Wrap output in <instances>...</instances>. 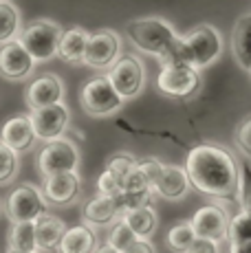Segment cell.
<instances>
[{"mask_svg": "<svg viewBox=\"0 0 251 253\" xmlns=\"http://www.w3.org/2000/svg\"><path fill=\"white\" fill-rule=\"evenodd\" d=\"M185 172L190 176V185L201 194L225 201H234L238 196L240 165L220 145H194L185 157Z\"/></svg>", "mask_w": 251, "mask_h": 253, "instance_id": "cell-1", "label": "cell"}, {"mask_svg": "<svg viewBox=\"0 0 251 253\" xmlns=\"http://www.w3.org/2000/svg\"><path fill=\"white\" fill-rule=\"evenodd\" d=\"M130 42L139 51L154 55L161 60V64L167 62H183L181 60V36H176L174 29L161 18H139L128 22L126 27Z\"/></svg>", "mask_w": 251, "mask_h": 253, "instance_id": "cell-2", "label": "cell"}, {"mask_svg": "<svg viewBox=\"0 0 251 253\" xmlns=\"http://www.w3.org/2000/svg\"><path fill=\"white\" fill-rule=\"evenodd\" d=\"M223 51L220 33L211 24H199L181 36V60L196 69L209 66Z\"/></svg>", "mask_w": 251, "mask_h": 253, "instance_id": "cell-3", "label": "cell"}, {"mask_svg": "<svg viewBox=\"0 0 251 253\" xmlns=\"http://www.w3.org/2000/svg\"><path fill=\"white\" fill-rule=\"evenodd\" d=\"M201 86V73L196 66L187 62H167L161 64V71L157 75V88L167 97L185 99L192 97Z\"/></svg>", "mask_w": 251, "mask_h": 253, "instance_id": "cell-4", "label": "cell"}, {"mask_svg": "<svg viewBox=\"0 0 251 253\" xmlns=\"http://www.w3.org/2000/svg\"><path fill=\"white\" fill-rule=\"evenodd\" d=\"M80 104L84 108V113H88L93 117H108L122 108L124 97L115 90L108 75H99V77L88 80L82 86Z\"/></svg>", "mask_w": 251, "mask_h": 253, "instance_id": "cell-5", "label": "cell"}, {"mask_svg": "<svg viewBox=\"0 0 251 253\" xmlns=\"http://www.w3.org/2000/svg\"><path fill=\"white\" fill-rule=\"evenodd\" d=\"M62 29L51 20H36L22 31L20 42L25 48L33 55L36 62H46L53 55H57V46H60Z\"/></svg>", "mask_w": 251, "mask_h": 253, "instance_id": "cell-6", "label": "cell"}, {"mask_svg": "<svg viewBox=\"0 0 251 253\" xmlns=\"http://www.w3.org/2000/svg\"><path fill=\"white\" fill-rule=\"evenodd\" d=\"M80 163V152L71 139H51L38 154V168L42 176H53L62 172H75Z\"/></svg>", "mask_w": 251, "mask_h": 253, "instance_id": "cell-7", "label": "cell"}, {"mask_svg": "<svg viewBox=\"0 0 251 253\" xmlns=\"http://www.w3.org/2000/svg\"><path fill=\"white\" fill-rule=\"evenodd\" d=\"M108 80L113 82L115 90L124 99H130V97H137L141 92L143 82H146V71H143V64L139 57L124 55V57H117V62L110 66Z\"/></svg>", "mask_w": 251, "mask_h": 253, "instance_id": "cell-8", "label": "cell"}, {"mask_svg": "<svg viewBox=\"0 0 251 253\" xmlns=\"http://www.w3.org/2000/svg\"><path fill=\"white\" fill-rule=\"evenodd\" d=\"M4 209H7V216L11 218V222L36 220L38 216L46 211V198L33 185H18L7 196Z\"/></svg>", "mask_w": 251, "mask_h": 253, "instance_id": "cell-9", "label": "cell"}, {"mask_svg": "<svg viewBox=\"0 0 251 253\" xmlns=\"http://www.w3.org/2000/svg\"><path fill=\"white\" fill-rule=\"evenodd\" d=\"M119 48H122V42L117 33L110 29H97L88 38L84 64L90 69H110L119 57Z\"/></svg>", "mask_w": 251, "mask_h": 253, "instance_id": "cell-10", "label": "cell"}, {"mask_svg": "<svg viewBox=\"0 0 251 253\" xmlns=\"http://www.w3.org/2000/svg\"><path fill=\"white\" fill-rule=\"evenodd\" d=\"M29 117H31L36 137L42 141H51V139L62 137V132L69 128V121H71L69 110H66V106H62V101L44 106V108L31 110Z\"/></svg>", "mask_w": 251, "mask_h": 253, "instance_id": "cell-11", "label": "cell"}, {"mask_svg": "<svg viewBox=\"0 0 251 253\" xmlns=\"http://www.w3.org/2000/svg\"><path fill=\"white\" fill-rule=\"evenodd\" d=\"M33 55L20 40H9L0 46V75L7 80H25L33 71Z\"/></svg>", "mask_w": 251, "mask_h": 253, "instance_id": "cell-12", "label": "cell"}, {"mask_svg": "<svg viewBox=\"0 0 251 253\" xmlns=\"http://www.w3.org/2000/svg\"><path fill=\"white\" fill-rule=\"evenodd\" d=\"M192 227H194L196 236L209 238V240H225L227 238V227H229V218H227L225 209L218 205H203L196 209L192 216Z\"/></svg>", "mask_w": 251, "mask_h": 253, "instance_id": "cell-13", "label": "cell"}, {"mask_svg": "<svg viewBox=\"0 0 251 253\" xmlns=\"http://www.w3.org/2000/svg\"><path fill=\"white\" fill-rule=\"evenodd\" d=\"M62 92H64V86H62L60 77L53 75V73H46V75L36 77L27 86L25 99H27L29 108L36 110V108H44V106L62 101Z\"/></svg>", "mask_w": 251, "mask_h": 253, "instance_id": "cell-14", "label": "cell"}, {"mask_svg": "<svg viewBox=\"0 0 251 253\" xmlns=\"http://www.w3.org/2000/svg\"><path fill=\"white\" fill-rule=\"evenodd\" d=\"M42 194L51 205H69L80 194V176H77V172H62L53 174V176H44Z\"/></svg>", "mask_w": 251, "mask_h": 253, "instance_id": "cell-15", "label": "cell"}, {"mask_svg": "<svg viewBox=\"0 0 251 253\" xmlns=\"http://www.w3.org/2000/svg\"><path fill=\"white\" fill-rule=\"evenodd\" d=\"M187 189H190V176H187L185 168L163 163L157 183H154V194L167 198V201H178L187 194Z\"/></svg>", "mask_w": 251, "mask_h": 253, "instance_id": "cell-16", "label": "cell"}, {"mask_svg": "<svg viewBox=\"0 0 251 253\" xmlns=\"http://www.w3.org/2000/svg\"><path fill=\"white\" fill-rule=\"evenodd\" d=\"M33 139L38 137H36V130H33L31 117H25V115L11 117L9 121H4L2 130H0V141L4 145H9L11 150H16V152L29 150L33 145Z\"/></svg>", "mask_w": 251, "mask_h": 253, "instance_id": "cell-17", "label": "cell"}, {"mask_svg": "<svg viewBox=\"0 0 251 253\" xmlns=\"http://www.w3.org/2000/svg\"><path fill=\"white\" fill-rule=\"evenodd\" d=\"M84 220L90 222V225L104 227L108 222H113L117 216H122V205H119L117 196H104V194H97L95 198H90L84 205Z\"/></svg>", "mask_w": 251, "mask_h": 253, "instance_id": "cell-18", "label": "cell"}, {"mask_svg": "<svg viewBox=\"0 0 251 253\" xmlns=\"http://www.w3.org/2000/svg\"><path fill=\"white\" fill-rule=\"evenodd\" d=\"M231 53L240 69H251V13H245L231 29Z\"/></svg>", "mask_w": 251, "mask_h": 253, "instance_id": "cell-19", "label": "cell"}, {"mask_svg": "<svg viewBox=\"0 0 251 253\" xmlns=\"http://www.w3.org/2000/svg\"><path fill=\"white\" fill-rule=\"evenodd\" d=\"M66 231V225L57 216L44 211L42 216L36 218V238H38V249L42 251H57L60 240Z\"/></svg>", "mask_w": 251, "mask_h": 253, "instance_id": "cell-20", "label": "cell"}, {"mask_svg": "<svg viewBox=\"0 0 251 253\" xmlns=\"http://www.w3.org/2000/svg\"><path fill=\"white\" fill-rule=\"evenodd\" d=\"M88 38L90 33L82 27H71L66 31H62L60 38V46H57V55L64 62H84L86 55V46H88Z\"/></svg>", "mask_w": 251, "mask_h": 253, "instance_id": "cell-21", "label": "cell"}, {"mask_svg": "<svg viewBox=\"0 0 251 253\" xmlns=\"http://www.w3.org/2000/svg\"><path fill=\"white\" fill-rule=\"evenodd\" d=\"M97 247L95 231L88 225H75L64 231L57 251L60 253H93Z\"/></svg>", "mask_w": 251, "mask_h": 253, "instance_id": "cell-22", "label": "cell"}, {"mask_svg": "<svg viewBox=\"0 0 251 253\" xmlns=\"http://www.w3.org/2000/svg\"><path fill=\"white\" fill-rule=\"evenodd\" d=\"M124 216V222L130 227L139 238H148L150 233H154L157 229V211L150 207V205H143V207H134V209H128V211L122 213Z\"/></svg>", "mask_w": 251, "mask_h": 253, "instance_id": "cell-23", "label": "cell"}, {"mask_svg": "<svg viewBox=\"0 0 251 253\" xmlns=\"http://www.w3.org/2000/svg\"><path fill=\"white\" fill-rule=\"evenodd\" d=\"M9 247L22 251H36L38 238H36V220H22L13 222L9 229Z\"/></svg>", "mask_w": 251, "mask_h": 253, "instance_id": "cell-24", "label": "cell"}, {"mask_svg": "<svg viewBox=\"0 0 251 253\" xmlns=\"http://www.w3.org/2000/svg\"><path fill=\"white\" fill-rule=\"evenodd\" d=\"M20 27V13L9 0H0V44L13 40Z\"/></svg>", "mask_w": 251, "mask_h": 253, "instance_id": "cell-25", "label": "cell"}, {"mask_svg": "<svg viewBox=\"0 0 251 253\" xmlns=\"http://www.w3.org/2000/svg\"><path fill=\"white\" fill-rule=\"evenodd\" d=\"M194 238H196V231L192 227V222H178V225H174L167 231V247L178 253H185L187 247L194 242Z\"/></svg>", "mask_w": 251, "mask_h": 253, "instance_id": "cell-26", "label": "cell"}, {"mask_svg": "<svg viewBox=\"0 0 251 253\" xmlns=\"http://www.w3.org/2000/svg\"><path fill=\"white\" fill-rule=\"evenodd\" d=\"M227 238H229V242L251 240V213H247V211H243V209H240L234 218H229Z\"/></svg>", "mask_w": 251, "mask_h": 253, "instance_id": "cell-27", "label": "cell"}, {"mask_svg": "<svg viewBox=\"0 0 251 253\" xmlns=\"http://www.w3.org/2000/svg\"><path fill=\"white\" fill-rule=\"evenodd\" d=\"M16 169H18V152L0 141V183L11 181Z\"/></svg>", "mask_w": 251, "mask_h": 253, "instance_id": "cell-28", "label": "cell"}, {"mask_svg": "<svg viewBox=\"0 0 251 253\" xmlns=\"http://www.w3.org/2000/svg\"><path fill=\"white\" fill-rule=\"evenodd\" d=\"M124 189V178L119 174H115L113 169L106 168L97 178V192L104 196H119Z\"/></svg>", "mask_w": 251, "mask_h": 253, "instance_id": "cell-29", "label": "cell"}, {"mask_svg": "<svg viewBox=\"0 0 251 253\" xmlns=\"http://www.w3.org/2000/svg\"><path fill=\"white\" fill-rule=\"evenodd\" d=\"M137 238H139V236H137V233H134L132 229H130L128 225H126V222H124V218H122V222H117V225L113 227V231H110L108 242L115 247V249H119V251L124 253V251L128 249L130 245H132L134 240H137Z\"/></svg>", "mask_w": 251, "mask_h": 253, "instance_id": "cell-30", "label": "cell"}, {"mask_svg": "<svg viewBox=\"0 0 251 253\" xmlns=\"http://www.w3.org/2000/svg\"><path fill=\"white\" fill-rule=\"evenodd\" d=\"M238 203L243 211L251 213V165L243 163L240 165V183H238Z\"/></svg>", "mask_w": 251, "mask_h": 253, "instance_id": "cell-31", "label": "cell"}, {"mask_svg": "<svg viewBox=\"0 0 251 253\" xmlns=\"http://www.w3.org/2000/svg\"><path fill=\"white\" fill-rule=\"evenodd\" d=\"M134 165H137V159L126 154V152H119V154H113V157L108 159V165H106V168L113 169V172L119 174L122 178H126L134 169Z\"/></svg>", "mask_w": 251, "mask_h": 253, "instance_id": "cell-32", "label": "cell"}, {"mask_svg": "<svg viewBox=\"0 0 251 253\" xmlns=\"http://www.w3.org/2000/svg\"><path fill=\"white\" fill-rule=\"evenodd\" d=\"M236 145H238V150L245 157L251 159V117H247V119L236 128Z\"/></svg>", "mask_w": 251, "mask_h": 253, "instance_id": "cell-33", "label": "cell"}, {"mask_svg": "<svg viewBox=\"0 0 251 253\" xmlns=\"http://www.w3.org/2000/svg\"><path fill=\"white\" fill-rule=\"evenodd\" d=\"M185 253H218V242H216V240H209V238L196 236L194 242L187 247Z\"/></svg>", "mask_w": 251, "mask_h": 253, "instance_id": "cell-34", "label": "cell"}, {"mask_svg": "<svg viewBox=\"0 0 251 253\" xmlns=\"http://www.w3.org/2000/svg\"><path fill=\"white\" fill-rule=\"evenodd\" d=\"M124 253H157V251H154L152 242L148 240V238H137Z\"/></svg>", "mask_w": 251, "mask_h": 253, "instance_id": "cell-35", "label": "cell"}, {"mask_svg": "<svg viewBox=\"0 0 251 253\" xmlns=\"http://www.w3.org/2000/svg\"><path fill=\"white\" fill-rule=\"evenodd\" d=\"M229 253H251V240L229 242Z\"/></svg>", "mask_w": 251, "mask_h": 253, "instance_id": "cell-36", "label": "cell"}, {"mask_svg": "<svg viewBox=\"0 0 251 253\" xmlns=\"http://www.w3.org/2000/svg\"><path fill=\"white\" fill-rule=\"evenodd\" d=\"M93 253H122L119 249H115L110 242H106V245H101V247H95V251Z\"/></svg>", "mask_w": 251, "mask_h": 253, "instance_id": "cell-37", "label": "cell"}, {"mask_svg": "<svg viewBox=\"0 0 251 253\" xmlns=\"http://www.w3.org/2000/svg\"><path fill=\"white\" fill-rule=\"evenodd\" d=\"M7 253H36V251H22V249H11V247H9Z\"/></svg>", "mask_w": 251, "mask_h": 253, "instance_id": "cell-38", "label": "cell"}, {"mask_svg": "<svg viewBox=\"0 0 251 253\" xmlns=\"http://www.w3.org/2000/svg\"><path fill=\"white\" fill-rule=\"evenodd\" d=\"M247 73H249V80H251V69H249V71H247Z\"/></svg>", "mask_w": 251, "mask_h": 253, "instance_id": "cell-39", "label": "cell"}]
</instances>
